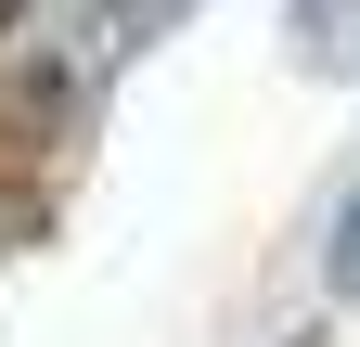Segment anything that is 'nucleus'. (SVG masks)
<instances>
[{
    "instance_id": "1",
    "label": "nucleus",
    "mask_w": 360,
    "mask_h": 347,
    "mask_svg": "<svg viewBox=\"0 0 360 347\" xmlns=\"http://www.w3.org/2000/svg\"><path fill=\"white\" fill-rule=\"evenodd\" d=\"M193 0H0V129L13 142H65L116 103V77Z\"/></svg>"
},
{
    "instance_id": "2",
    "label": "nucleus",
    "mask_w": 360,
    "mask_h": 347,
    "mask_svg": "<svg viewBox=\"0 0 360 347\" xmlns=\"http://www.w3.org/2000/svg\"><path fill=\"white\" fill-rule=\"evenodd\" d=\"M296 52L309 65H360V0H296Z\"/></svg>"
}]
</instances>
